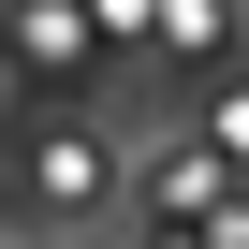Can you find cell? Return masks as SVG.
Wrapping results in <instances>:
<instances>
[{"instance_id":"4","label":"cell","mask_w":249,"mask_h":249,"mask_svg":"<svg viewBox=\"0 0 249 249\" xmlns=\"http://www.w3.org/2000/svg\"><path fill=\"white\" fill-rule=\"evenodd\" d=\"M0 117H15V73H0Z\"/></svg>"},{"instance_id":"3","label":"cell","mask_w":249,"mask_h":249,"mask_svg":"<svg viewBox=\"0 0 249 249\" xmlns=\"http://www.w3.org/2000/svg\"><path fill=\"white\" fill-rule=\"evenodd\" d=\"M205 132H220V147L249 161V88H220V103H205Z\"/></svg>"},{"instance_id":"1","label":"cell","mask_w":249,"mask_h":249,"mask_svg":"<svg viewBox=\"0 0 249 249\" xmlns=\"http://www.w3.org/2000/svg\"><path fill=\"white\" fill-rule=\"evenodd\" d=\"M30 191H44L59 220H73V205H103V191H117V161H103V132H44V161H30Z\"/></svg>"},{"instance_id":"2","label":"cell","mask_w":249,"mask_h":249,"mask_svg":"<svg viewBox=\"0 0 249 249\" xmlns=\"http://www.w3.org/2000/svg\"><path fill=\"white\" fill-rule=\"evenodd\" d=\"M30 59H44V73L88 59V15H73V0H30Z\"/></svg>"}]
</instances>
